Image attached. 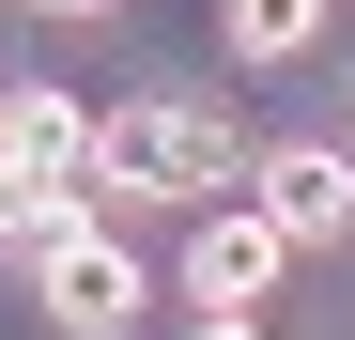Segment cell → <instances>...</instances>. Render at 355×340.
<instances>
[{
  "mask_svg": "<svg viewBox=\"0 0 355 340\" xmlns=\"http://www.w3.org/2000/svg\"><path fill=\"white\" fill-rule=\"evenodd\" d=\"M93 186L108 201H216L232 186V139L201 108H108L93 124Z\"/></svg>",
  "mask_w": 355,
  "mask_h": 340,
  "instance_id": "cell-1",
  "label": "cell"
},
{
  "mask_svg": "<svg viewBox=\"0 0 355 340\" xmlns=\"http://www.w3.org/2000/svg\"><path fill=\"white\" fill-rule=\"evenodd\" d=\"M31 294H46V325H62V340H124V325L155 309V278H139L124 232L62 216V232H31Z\"/></svg>",
  "mask_w": 355,
  "mask_h": 340,
  "instance_id": "cell-2",
  "label": "cell"
},
{
  "mask_svg": "<svg viewBox=\"0 0 355 340\" xmlns=\"http://www.w3.org/2000/svg\"><path fill=\"white\" fill-rule=\"evenodd\" d=\"M0 186L46 201V216H78V186H93V124H78L62 93H0Z\"/></svg>",
  "mask_w": 355,
  "mask_h": 340,
  "instance_id": "cell-3",
  "label": "cell"
},
{
  "mask_svg": "<svg viewBox=\"0 0 355 340\" xmlns=\"http://www.w3.org/2000/svg\"><path fill=\"white\" fill-rule=\"evenodd\" d=\"M248 201L278 216V248H340V232H355V155H324V139H278V155L248 170Z\"/></svg>",
  "mask_w": 355,
  "mask_h": 340,
  "instance_id": "cell-4",
  "label": "cell"
},
{
  "mask_svg": "<svg viewBox=\"0 0 355 340\" xmlns=\"http://www.w3.org/2000/svg\"><path fill=\"white\" fill-rule=\"evenodd\" d=\"M278 263H293V248H278V216H263V201H216L201 232H186V294H201V309H263V278H278Z\"/></svg>",
  "mask_w": 355,
  "mask_h": 340,
  "instance_id": "cell-5",
  "label": "cell"
},
{
  "mask_svg": "<svg viewBox=\"0 0 355 340\" xmlns=\"http://www.w3.org/2000/svg\"><path fill=\"white\" fill-rule=\"evenodd\" d=\"M216 46H232L248 78H293V62L324 46V0H216Z\"/></svg>",
  "mask_w": 355,
  "mask_h": 340,
  "instance_id": "cell-6",
  "label": "cell"
},
{
  "mask_svg": "<svg viewBox=\"0 0 355 340\" xmlns=\"http://www.w3.org/2000/svg\"><path fill=\"white\" fill-rule=\"evenodd\" d=\"M31 232H62V216H46V201H16V186H0V263H16Z\"/></svg>",
  "mask_w": 355,
  "mask_h": 340,
  "instance_id": "cell-7",
  "label": "cell"
},
{
  "mask_svg": "<svg viewBox=\"0 0 355 340\" xmlns=\"http://www.w3.org/2000/svg\"><path fill=\"white\" fill-rule=\"evenodd\" d=\"M201 340H263V325H248V309H201Z\"/></svg>",
  "mask_w": 355,
  "mask_h": 340,
  "instance_id": "cell-8",
  "label": "cell"
},
{
  "mask_svg": "<svg viewBox=\"0 0 355 340\" xmlns=\"http://www.w3.org/2000/svg\"><path fill=\"white\" fill-rule=\"evenodd\" d=\"M31 16H108V0H31Z\"/></svg>",
  "mask_w": 355,
  "mask_h": 340,
  "instance_id": "cell-9",
  "label": "cell"
}]
</instances>
